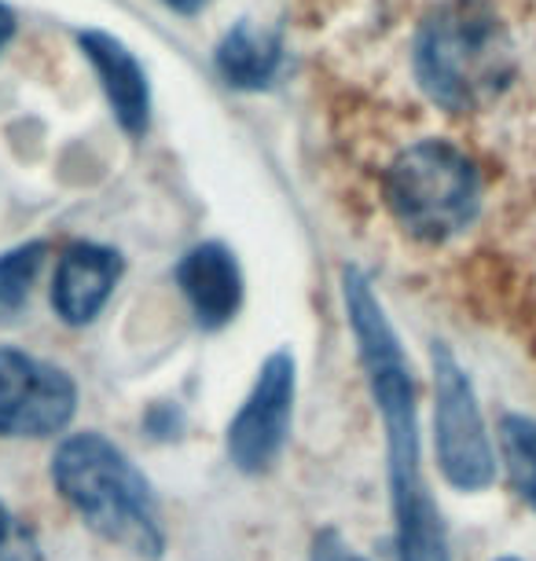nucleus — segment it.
Listing matches in <instances>:
<instances>
[{
    "instance_id": "obj_1",
    "label": "nucleus",
    "mask_w": 536,
    "mask_h": 561,
    "mask_svg": "<svg viewBox=\"0 0 536 561\" xmlns=\"http://www.w3.org/2000/svg\"><path fill=\"white\" fill-rule=\"evenodd\" d=\"M345 312H350L361 364L372 386L375 408L383 415L386 455H390V500L397 525V558L401 561H452L448 533L441 511L423 481L419 455V408L412 367L401 337L386 320L372 283L361 268H345Z\"/></svg>"
},
{
    "instance_id": "obj_2",
    "label": "nucleus",
    "mask_w": 536,
    "mask_h": 561,
    "mask_svg": "<svg viewBox=\"0 0 536 561\" xmlns=\"http://www.w3.org/2000/svg\"><path fill=\"white\" fill-rule=\"evenodd\" d=\"M415 73L426 96L445 111L486 107L514 73L508 26L481 0H448L419 30Z\"/></svg>"
},
{
    "instance_id": "obj_3",
    "label": "nucleus",
    "mask_w": 536,
    "mask_h": 561,
    "mask_svg": "<svg viewBox=\"0 0 536 561\" xmlns=\"http://www.w3.org/2000/svg\"><path fill=\"white\" fill-rule=\"evenodd\" d=\"M52 481L92 533L140 558H159L166 547L151 484L118 444L100 433H73L56 448Z\"/></svg>"
},
{
    "instance_id": "obj_4",
    "label": "nucleus",
    "mask_w": 536,
    "mask_h": 561,
    "mask_svg": "<svg viewBox=\"0 0 536 561\" xmlns=\"http://www.w3.org/2000/svg\"><path fill=\"white\" fill-rule=\"evenodd\" d=\"M386 203L408 236L445 242L478 217V165L445 140L412 144L386 173Z\"/></svg>"
},
{
    "instance_id": "obj_5",
    "label": "nucleus",
    "mask_w": 536,
    "mask_h": 561,
    "mask_svg": "<svg viewBox=\"0 0 536 561\" xmlns=\"http://www.w3.org/2000/svg\"><path fill=\"white\" fill-rule=\"evenodd\" d=\"M430 364H434V440L441 473L459 492H486L497 481V448L481 419L475 386L445 345L430 348Z\"/></svg>"
},
{
    "instance_id": "obj_6",
    "label": "nucleus",
    "mask_w": 536,
    "mask_h": 561,
    "mask_svg": "<svg viewBox=\"0 0 536 561\" xmlns=\"http://www.w3.org/2000/svg\"><path fill=\"white\" fill-rule=\"evenodd\" d=\"M78 386L62 367L0 348V433L4 437H52L70 426Z\"/></svg>"
},
{
    "instance_id": "obj_7",
    "label": "nucleus",
    "mask_w": 536,
    "mask_h": 561,
    "mask_svg": "<svg viewBox=\"0 0 536 561\" xmlns=\"http://www.w3.org/2000/svg\"><path fill=\"white\" fill-rule=\"evenodd\" d=\"M294 415V356L272 353L258 370V382L228 426V459L243 473H265L290 437Z\"/></svg>"
},
{
    "instance_id": "obj_8",
    "label": "nucleus",
    "mask_w": 536,
    "mask_h": 561,
    "mask_svg": "<svg viewBox=\"0 0 536 561\" xmlns=\"http://www.w3.org/2000/svg\"><path fill=\"white\" fill-rule=\"evenodd\" d=\"M122 275V257L96 242H73L59 257L56 287H52V305L59 320L70 327H85L100 316L103 305L111 301Z\"/></svg>"
},
{
    "instance_id": "obj_9",
    "label": "nucleus",
    "mask_w": 536,
    "mask_h": 561,
    "mask_svg": "<svg viewBox=\"0 0 536 561\" xmlns=\"http://www.w3.org/2000/svg\"><path fill=\"white\" fill-rule=\"evenodd\" d=\"M176 283L206 331L236 320L239 305H243V272L236 264V253L220 242H203V247L187 250L184 261L176 264Z\"/></svg>"
},
{
    "instance_id": "obj_10",
    "label": "nucleus",
    "mask_w": 536,
    "mask_h": 561,
    "mask_svg": "<svg viewBox=\"0 0 536 561\" xmlns=\"http://www.w3.org/2000/svg\"><path fill=\"white\" fill-rule=\"evenodd\" d=\"M81 48L96 67L103 89H107V100L118 122L129 133H144L147 129V111H151V96H147V78L144 67L133 59V51L114 41L107 34H81Z\"/></svg>"
},
{
    "instance_id": "obj_11",
    "label": "nucleus",
    "mask_w": 536,
    "mask_h": 561,
    "mask_svg": "<svg viewBox=\"0 0 536 561\" xmlns=\"http://www.w3.org/2000/svg\"><path fill=\"white\" fill-rule=\"evenodd\" d=\"M217 70H220V78L228 84H236V89H261V84H269L280 70V41L272 37L269 30L239 23L232 34L220 41Z\"/></svg>"
},
{
    "instance_id": "obj_12",
    "label": "nucleus",
    "mask_w": 536,
    "mask_h": 561,
    "mask_svg": "<svg viewBox=\"0 0 536 561\" xmlns=\"http://www.w3.org/2000/svg\"><path fill=\"white\" fill-rule=\"evenodd\" d=\"M500 451L508 466V481L514 495L536 511V419L503 415L500 419Z\"/></svg>"
},
{
    "instance_id": "obj_13",
    "label": "nucleus",
    "mask_w": 536,
    "mask_h": 561,
    "mask_svg": "<svg viewBox=\"0 0 536 561\" xmlns=\"http://www.w3.org/2000/svg\"><path fill=\"white\" fill-rule=\"evenodd\" d=\"M45 242H26V247L0 253V320L15 316L26 305L41 264H45Z\"/></svg>"
},
{
    "instance_id": "obj_14",
    "label": "nucleus",
    "mask_w": 536,
    "mask_h": 561,
    "mask_svg": "<svg viewBox=\"0 0 536 561\" xmlns=\"http://www.w3.org/2000/svg\"><path fill=\"white\" fill-rule=\"evenodd\" d=\"M309 561H367V558H361L350 543H345L339 528H320L317 539H312Z\"/></svg>"
},
{
    "instance_id": "obj_15",
    "label": "nucleus",
    "mask_w": 536,
    "mask_h": 561,
    "mask_svg": "<svg viewBox=\"0 0 536 561\" xmlns=\"http://www.w3.org/2000/svg\"><path fill=\"white\" fill-rule=\"evenodd\" d=\"M12 34H15V15L8 12L4 4H0V48H4L8 41H12Z\"/></svg>"
},
{
    "instance_id": "obj_16",
    "label": "nucleus",
    "mask_w": 536,
    "mask_h": 561,
    "mask_svg": "<svg viewBox=\"0 0 536 561\" xmlns=\"http://www.w3.org/2000/svg\"><path fill=\"white\" fill-rule=\"evenodd\" d=\"M12 533H15V522H12V514H8V506L0 503V550H4V543L12 539Z\"/></svg>"
},
{
    "instance_id": "obj_17",
    "label": "nucleus",
    "mask_w": 536,
    "mask_h": 561,
    "mask_svg": "<svg viewBox=\"0 0 536 561\" xmlns=\"http://www.w3.org/2000/svg\"><path fill=\"white\" fill-rule=\"evenodd\" d=\"M166 4L176 8V12H195V8L203 4V0H166Z\"/></svg>"
},
{
    "instance_id": "obj_18",
    "label": "nucleus",
    "mask_w": 536,
    "mask_h": 561,
    "mask_svg": "<svg viewBox=\"0 0 536 561\" xmlns=\"http://www.w3.org/2000/svg\"><path fill=\"white\" fill-rule=\"evenodd\" d=\"M497 561H518V558H497Z\"/></svg>"
}]
</instances>
